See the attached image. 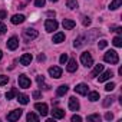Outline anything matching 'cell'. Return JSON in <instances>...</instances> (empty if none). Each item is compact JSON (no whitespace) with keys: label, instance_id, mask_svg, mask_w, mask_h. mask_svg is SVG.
<instances>
[{"label":"cell","instance_id":"obj_1","mask_svg":"<svg viewBox=\"0 0 122 122\" xmlns=\"http://www.w3.org/2000/svg\"><path fill=\"white\" fill-rule=\"evenodd\" d=\"M103 60L108 62V63H111V65H116L119 62V56H118V53L115 50H108L103 55Z\"/></svg>","mask_w":122,"mask_h":122},{"label":"cell","instance_id":"obj_2","mask_svg":"<svg viewBox=\"0 0 122 122\" xmlns=\"http://www.w3.org/2000/svg\"><path fill=\"white\" fill-rule=\"evenodd\" d=\"M81 62H82L83 66L89 68V66L93 65V57H92V55H91L89 52H83V53L81 55Z\"/></svg>","mask_w":122,"mask_h":122},{"label":"cell","instance_id":"obj_3","mask_svg":"<svg viewBox=\"0 0 122 122\" xmlns=\"http://www.w3.org/2000/svg\"><path fill=\"white\" fill-rule=\"evenodd\" d=\"M35 109L42 115V116H46L47 113H49V108H47V105L46 103H40V102H37V103H35Z\"/></svg>","mask_w":122,"mask_h":122},{"label":"cell","instance_id":"obj_4","mask_svg":"<svg viewBox=\"0 0 122 122\" xmlns=\"http://www.w3.org/2000/svg\"><path fill=\"white\" fill-rule=\"evenodd\" d=\"M57 22L56 20H53V19H47L46 22H45V29H46V32H53V30H56L57 29Z\"/></svg>","mask_w":122,"mask_h":122},{"label":"cell","instance_id":"obj_5","mask_svg":"<svg viewBox=\"0 0 122 122\" xmlns=\"http://www.w3.org/2000/svg\"><path fill=\"white\" fill-rule=\"evenodd\" d=\"M17 81H19V86H20V88H23V89L30 88V83H32V82H30V79H29L26 75H20Z\"/></svg>","mask_w":122,"mask_h":122},{"label":"cell","instance_id":"obj_6","mask_svg":"<svg viewBox=\"0 0 122 122\" xmlns=\"http://www.w3.org/2000/svg\"><path fill=\"white\" fill-rule=\"evenodd\" d=\"M49 75L55 79H59L60 76H62V69H60L59 66H50L49 68Z\"/></svg>","mask_w":122,"mask_h":122},{"label":"cell","instance_id":"obj_7","mask_svg":"<svg viewBox=\"0 0 122 122\" xmlns=\"http://www.w3.org/2000/svg\"><path fill=\"white\" fill-rule=\"evenodd\" d=\"M22 113H23V111H22V109H15V111H12V112L7 115V121L15 122V121H17V119L22 116Z\"/></svg>","mask_w":122,"mask_h":122},{"label":"cell","instance_id":"obj_8","mask_svg":"<svg viewBox=\"0 0 122 122\" xmlns=\"http://www.w3.org/2000/svg\"><path fill=\"white\" fill-rule=\"evenodd\" d=\"M32 60H33V56H32L30 53H25V55H22V56H20V65L27 66V65H30V63H32Z\"/></svg>","mask_w":122,"mask_h":122},{"label":"cell","instance_id":"obj_9","mask_svg":"<svg viewBox=\"0 0 122 122\" xmlns=\"http://www.w3.org/2000/svg\"><path fill=\"white\" fill-rule=\"evenodd\" d=\"M25 36H26L27 39L33 40V39H36V37L39 36V32H37L36 29H32V27H29V29H26V30H25Z\"/></svg>","mask_w":122,"mask_h":122},{"label":"cell","instance_id":"obj_10","mask_svg":"<svg viewBox=\"0 0 122 122\" xmlns=\"http://www.w3.org/2000/svg\"><path fill=\"white\" fill-rule=\"evenodd\" d=\"M7 47H9L10 50H15V49H17V47H19V39H17L16 36L10 37V39L7 40Z\"/></svg>","mask_w":122,"mask_h":122},{"label":"cell","instance_id":"obj_11","mask_svg":"<svg viewBox=\"0 0 122 122\" xmlns=\"http://www.w3.org/2000/svg\"><path fill=\"white\" fill-rule=\"evenodd\" d=\"M52 116H53V119H62V118L65 116V111L60 109V108H53Z\"/></svg>","mask_w":122,"mask_h":122},{"label":"cell","instance_id":"obj_12","mask_svg":"<svg viewBox=\"0 0 122 122\" xmlns=\"http://www.w3.org/2000/svg\"><path fill=\"white\" fill-rule=\"evenodd\" d=\"M79 101L75 98V96H72V98H69V109L71 111H79Z\"/></svg>","mask_w":122,"mask_h":122},{"label":"cell","instance_id":"obj_13","mask_svg":"<svg viewBox=\"0 0 122 122\" xmlns=\"http://www.w3.org/2000/svg\"><path fill=\"white\" fill-rule=\"evenodd\" d=\"M66 69H68V72H71V73L76 72V69H78V63H76V60H75V59L68 60V66H66Z\"/></svg>","mask_w":122,"mask_h":122},{"label":"cell","instance_id":"obj_14","mask_svg":"<svg viewBox=\"0 0 122 122\" xmlns=\"http://www.w3.org/2000/svg\"><path fill=\"white\" fill-rule=\"evenodd\" d=\"M75 92L79 93V95H86V93H88V85H85V83H79V85H76Z\"/></svg>","mask_w":122,"mask_h":122},{"label":"cell","instance_id":"obj_15","mask_svg":"<svg viewBox=\"0 0 122 122\" xmlns=\"http://www.w3.org/2000/svg\"><path fill=\"white\" fill-rule=\"evenodd\" d=\"M26 20V17L23 16V15H15L12 19H10V22L13 23V25H20V23H23Z\"/></svg>","mask_w":122,"mask_h":122},{"label":"cell","instance_id":"obj_16","mask_svg":"<svg viewBox=\"0 0 122 122\" xmlns=\"http://www.w3.org/2000/svg\"><path fill=\"white\" fill-rule=\"evenodd\" d=\"M52 42H53V43H62V42H65V33L59 32V33L53 35V39H52Z\"/></svg>","mask_w":122,"mask_h":122},{"label":"cell","instance_id":"obj_17","mask_svg":"<svg viewBox=\"0 0 122 122\" xmlns=\"http://www.w3.org/2000/svg\"><path fill=\"white\" fill-rule=\"evenodd\" d=\"M112 76H113V73L111 71H105L103 73H99V82H105V81L111 79Z\"/></svg>","mask_w":122,"mask_h":122},{"label":"cell","instance_id":"obj_18","mask_svg":"<svg viewBox=\"0 0 122 122\" xmlns=\"http://www.w3.org/2000/svg\"><path fill=\"white\" fill-rule=\"evenodd\" d=\"M75 26H76V23H75L73 20H71V19H65V20H63V27H65L66 30H72Z\"/></svg>","mask_w":122,"mask_h":122},{"label":"cell","instance_id":"obj_19","mask_svg":"<svg viewBox=\"0 0 122 122\" xmlns=\"http://www.w3.org/2000/svg\"><path fill=\"white\" fill-rule=\"evenodd\" d=\"M102 72H103V65H101V63H99V65H96V66H95V69L91 72V76H92V78H95V76H98V75H99V73H102Z\"/></svg>","mask_w":122,"mask_h":122},{"label":"cell","instance_id":"obj_20","mask_svg":"<svg viewBox=\"0 0 122 122\" xmlns=\"http://www.w3.org/2000/svg\"><path fill=\"white\" fill-rule=\"evenodd\" d=\"M17 101H19L22 105H27V103H29V96L25 95V93H17Z\"/></svg>","mask_w":122,"mask_h":122},{"label":"cell","instance_id":"obj_21","mask_svg":"<svg viewBox=\"0 0 122 122\" xmlns=\"http://www.w3.org/2000/svg\"><path fill=\"white\" fill-rule=\"evenodd\" d=\"M68 88H69L68 85H60V86L57 88V91H56V95H57V96H63V95L68 92Z\"/></svg>","mask_w":122,"mask_h":122},{"label":"cell","instance_id":"obj_22","mask_svg":"<svg viewBox=\"0 0 122 122\" xmlns=\"http://www.w3.org/2000/svg\"><path fill=\"white\" fill-rule=\"evenodd\" d=\"M83 40H85V37H83V36L76 37V39H75V42H73V46H75V47H81V46H83V45H85V42H83Z\"/></svg>","mask_w":122,"mask_h":122},{"label":"cell","instance_id":"obj_23","mask_svg":"<svg viewBox=\"0 0 122 122\" xmlns=\"http://www.w3.org/2000/svg\"><path fill=\"white\" fill-rule=\"evenodd\" d=\"M121 5H122V0H112V3L109 5V9L111 10H116Z\"/></svg>","mask_w":122,"mask_h":122},{"label":"cell","instance_id":"obj_24","mask_svg":"<svg viewBox=\"0 0 122 122\" xmlns=\"http://www.w3.org/2000/svg\"><path fill=\"white\" fill-rule=\"evenodd\" d=\"M16 95H17V89H16V88H12V89L6 93V99H7V101H9V99H13Z\"/></svg>","mask_w":122,"mask_h":122},{"label":"cell","instance_id":"obj_25","mask_svg":"<svg viewBox=\"0 0 122 122\" xmlns=\"http://www.w3.org/2000/svg\"><path fill=\"white\" fill-rule=\"evenodd\" d=\"M88 99L91 101V102H96L98 99H99V93L98 92H89V95H88Z\"/></svg>","mask_w":122,"mask_h":122},{"label":"cell","instance_id":"obj_26","mask_svg":"<svg viewBox=\"0 0 122 122\" xmlns=\"http://www.w3.org/2000/svg\"><path fill=\"white\" fill-rule=\"evenodd\" d=\"M26 119H27L29 122H30V121H32V122H37V121H39V116H37L36 113H33V112H29L27 116H26Z\"/></svg>","mask_w":122,"mask_h":122},{"label":"cell","instance_id":"obj_27","mask_svg":"<svg viewBox=\"0 0 122 122\" xmlns=\"http://www.w3.org/2000/svg\"><path fill=\"white\" fill-rule=\"evenodd\" d=\"M66 6L69 9H76L78 7V0H66Z\"/></svg>","mask_w":122,"mask_h":122},{"label":"cell","instance_id":"obj_28","mask_svg":"<svg viewBox=\"0 0 122 122\" xmlns=\"http://www.w3.org/2000/svg\"><path fill=\"white\" fill-rule=\"evenodd\" d=\"M112 102H113V98H111V96H106V98L103 99L102 105H103V108H108L109 105H112Z\"/></svg>","mask_w":122,"mask_h":122},{"label":"cell","instance_id":"obj_29","mask_svg":"<svg viewBox=\"0 0 122 122\" xmlns=\"http://www.w3.org/2000/svg\"><path fill=\"white\" fill-rule=\"evenodd\" d=\"M112 43H113V46H116V47H121V46H122V39H121V36H116V37H113Z\"/></svg>","mask_w":122,"mask_h":122},{"label":"cell","instance_id":"obj_30","mask_svg":"<svg viewBox=\"0 0 122 122\" xmlns=\"http://www.w3.org/2000/svg\"><path fill=\"white\" fill-rule=\"evenodd\" d=\"M88 121H89V122H99V121H101V116H99L98 113L89 115V116H88Z\"/></svg>","mask_w":122,"mask_h":122},{"label":"cell","instance_id":"obj_31","mask_svg":"<svg viewBox=\"0 0 122 122\" xmlns=\"http://www.w3.org/2000/svg\"><path fill=\"white\" fill-rule=\"evenodd\" d=\"M7 82H9V76H6V75H0V86L6 85Z\"/></svg>","mask_w":122,"mask_h":122},{"label":"cell","instance_id":"obj_32","mask_svg":"<svg viewBox=\"0 0 122 122\" xmlns=\"http://www.w3.org/2000/svg\"><path fill=\"white\" fill-rule=\"evenodd\" d=\"M59 62L62 63V65H65V63L68 62V53H62V55H60V57H59Z\"/></svg>","mask_w":122,"mask_h":122},{"label":"cell","instance_id":"obj_33","mask_svg":"<svg viewBox=\"0 0 122 122\" xmlns=\"http://www.w3.org/2000/svg\"><path fill=\"white\" fill-rule=\"evenodd\" d=\"M7 32V26L2 22V20H0V35H5Z\"/></svg>","mask_w":122,"mask_h":122},{"label":"cell","instance_id":"obj_34","mask_svg":"<svg viewBox=\"0 0 122 122\" xmlns=\"http://www.w3.org/2000/svg\"><path fill=\"white\" fill-rule=\"evenodd\" d=\"M106 46H108V42H106L105 39H102V40L98 42V47H99V49H105Z\"/></svg>","mask_w":122,"mask_h":122},{"label":"cell","instance_id":"obj_35","mask_svg":"<svg viewBox=\"0 0 122 122\" xmlns=\"http://www.w3.org/2000/svg\"><path fill=\"white\" fill-rule=\"evenodd\" d=\"M115 88H116V85H115L113 82H111V83H108V85L105 86V91H106V92H111V91H113Z\"/></svg>","mask_w":122,"mask_h":122},{"label":"cell","instance_id":"obj_36","mask_svg":"<svg viewBox=\"0 0 122 122\" xmlns=\"http://www.w3.org/2000/svg\"><path fill=\"white\" fill-rule=\"evenodd\" d=\"M45 3H46V0H35L36 7H43V6H45Z\"/></svg>","mask_w":122,"mask_h":122},{"label":"cell","instance_id":"obj_37","mask_svg":"<svg viewBox=\"0 0 122 122\" xmlns=\"http://www.w3.org/2000/svg\"><path fill=\"white\" fill-rule=\"evenodd\" d=\"M82 25H83V26H89V25H91V17H86V16H85V17L82 19Z\"/></svg>","mask_w":122,"mask_h":122},{"label":"cell","instance_id":"obj_38","mask_svg":"<svg viewBox=\"0 0 122 122\" xmlns=\"http://www.w3.org/2000/svg\"><path fill=\"white\" fill-rule=\"evenodd\" d=\"M36 81H37V83H39V85L42 86V85L45 83V76H43V75H39V76L36 78Z\"/></svg>","mask_w":122,"mask_h":122},{"label":"cell","instance_id":"obj_39","mask_svg":"<svg viewBox=\"0 0 122 122\" xmlns=\"http://www.w3.org/2000/svg\"><path fill=\"white\" fill-rule=\"evenodd\" d=\"M7 17V12L6 10H0V20H3Z\"/></svg>","mask_w":122,"mask_h":122},{"label":"cell","instance_id":"obj_40","mask_svg":"<svg viewBox=\"0 0 122 122\" xmlns=\"http://www.w3.org/2000/svg\"><path fill=\"white\" fill-rule=\"evenodd\" d=\"M81 121H82V118L79 115H73L72 116V122H81Z\"/></svg>","mask_w":122,"mask_h":122},{"label":"cell","instance_id":"obj_41","mask_svg":"<svg viewBox=\"0 0 122 122\" xmlns=\"http://www.w3.org/2000/svg\"><path fill=\"white\" fill-rule=\"evenodd\" d=\"M37 60H39V62H45V60H46V56H45L43 53H40V55L37 56Z\"/></svg>","mask_w":122,"mask_h":122},{"label":"cell","instance_id":"obj_42","mask_svg":"<svg viewBox=\"0 0 122 122\" xmlns=\"http://www.w3.org/2000/svg\"><path fill=\"white\" fill-rule=\"evenodd\" d=\"M40 96H42V93H40L39 91H35V92H33V98H35V99H39Z\"/></svg>","mask_w":122,"mask_h":122},{"label":"cell","instance_id":"obj_43","mask_svg":"<svg viewBox=\"0 0 122 122\" xmlns=\"http://www.w3.org/2000/svg\"><path fill=\"white\" fill-rule=\"evenodd\" d=\"M112 118H113V115H112L111 112H106V113H105V119H108V121H111Z\"/></svg>","mask_w":122,"mask_h":122},{"label":"cell","instance_id":"obj_44","mask_svg":"<svg viewBox=\"0 0 122 122\" xmlns=\"http://www.w3.org/2000/svg\"><path fill=\"white\" fill-rule=\"evenodd\" d=\"M47 16H49V17H55V16H56V13H55L53 10H49V12H47Z\"/></svg>","mask_w":122,"mask_h":122},{"label":"cell","instance_id":"obj_45","mask_svg":"<svg viewBox=\"0 0 122 122\" xmlns=\"http://www.w3.org/2000/svg\"><path fill=\"white\" fill-rule=\"evenodd\" d=\"M115 30H116V33H118V35H121V33H122V27H116Z\"/></svg>","mask_w":122,"mask_h":122},{"label":"cell","instance_id":"obj_46","mask_svg":"<svg viewBox=\"0 0 122 122\" xmlns=\"http://www.w3.org/2000/svg\"><path fill=\"white\" fill-rule=\"evenodd\" d=\"M2 57H3V52H2V50H0V59H2Z\"/></svg>","mask_w":122,"mask_h":122},{"label":"cell","instance_id":"obj_47","mask_svg":"<svg viewBox=\"0 0 122 122\" xmlns=\"http://www.w3.org/2000/svg\"><path fill=\"white\" fill-rule=\"evenodd\" d=\"M50 2H52V3H55V2H57V0H50Z\"/></svg>","mask_w":122,"mask_h":122},{"label":"cell","instance_id":"obj_48","mask_svg":"<svg viewBox=\"0 0 122 122\" xmlns=\"http://www.w3.org/2000/svg\"><path fill=\"white\" fill-rule=\"evenodd\" d=\"M26 2H29V0H26Z\"/></svg>","mask_w":122,"mask_h":122}]
</instances>
